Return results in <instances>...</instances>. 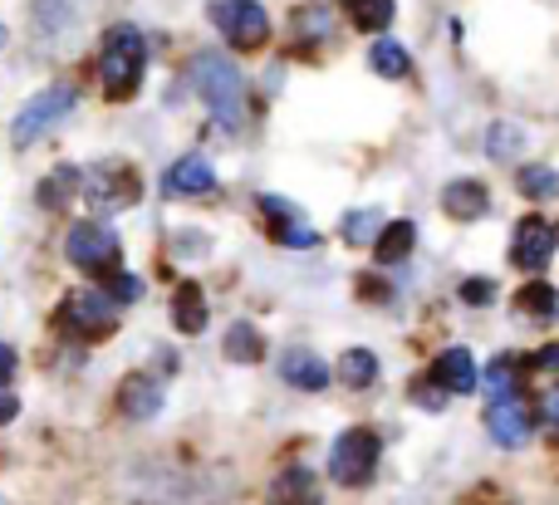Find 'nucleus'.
Instances as JSON below:
<instances>
[{"label":"nucleus","mask_w":559,"mask_h":505,"mask_svg":"<svg viewBox=\"0 0 559 505\" xmlns=\"http://www.w3.org/2000/svg\"><path fill=\"white\" fill-rule=\"evenodd\" d=\"M280 378L299 393H324L329 388V363L309 349H285V359H280Z\"/></svg>","instance_id":"nucleus-14"},{"label":"nucleus","mask_w":559,"mask_h":505,"mask_svg":"<svg viewBox=\"0 0 559 505\" xmlns=\"http://www.w3.org/2000/svg\"><path fill=\"white\" fill-rule=\"evenodd\" d=\"M491 294H496L491 280H466V285H462V300H466V304H491Z\"/></svg>","instance_id":"nucleus-33"},{"label":"nucleus","mask_w":559,"mask_h":505,"mask_svg":"<svg viewBox=\"0 0 559 505\" xmlns=\"http://www.w3.org/2000/svg\"><path fill=\"white\" fill-rule=\"evenodd\" d=\"M515 304H521V314H531V320H555L559 314V290L555 285H545V280H531V285H521Z\"/></svg>","instance_id":"nucleus-21"},{"label":"nucleus","mask_w":559,"mask_h":505,"mask_svg":"<svg viewBox=\"0 0 559 505\" xmlns=\"http://www.w3.org/2000/svg\"><path fill=\"white\" fill-rule=\"evenodd\" d=\"M206 15H212V25L222 29L231 49H261L271 39V15L255 0H212Z\"/></svg>","instance_id":"nucleus-7"},{"label":"nucleus","mask_w":559,"mask_h":505,"mask_svg":"<svg viewBox=\"0 0 559 505\" xmlns=\"http://www.w3.org/2000/svg\"><path fill=\"white\" fill-rule=\"evenodd\" d=\"M521 192L525 196H535V202H550V196H559V172L555 167H525L521 172Z\"/></svg>","instance_id":"nucleus-28"},{"label":"nucleus","mask_w":559,"mask_h":505,"mask_svg":"<svg viewBox=\"0 0 559 505\" xmlns=\"http://www.w3.org/2000/svg\"><path fill=\"white\" fill-rule=\"evenodd\" d=\"M236 481L222 471H173V467H143L128 477V496L138 505H206L222 501Z\"/></svg>","instance_id":"nucleus-1"},{"label":"nucleus","mask_w":559,"mask_h":505,"mask_svg":"<svg viewBox=\"0 0 559 505\" xmlns=\"http://www.w3.org/2000/svg\"><path fill=\"white\" fill-rule=\"evenodd\" d=\"M271 505H324L319 501V481L309 467H285L271 486Z\"/></svg>","instance_id":"nucleus-16"},{"label":"nucleus","mask_w":559,"mask_h":505,"mask_svg":"<svg viewBox=\"0 0 559 505\" xmlns=\"http://www.w3.org/2000/svg\"><path fill=\"white\" fill-rule=\"evenodd\" d=\"M74 187H79V167H55V172L45 177V192H39V202H45L49 212H59V206L74 196Z\"/></svg>","instance_id":"nucleus-26"},{"label":"nucleus","mask_w":559,"mask_h":505,"mask_svg":"<svg viewBox=\"0 0 559 505\" xmlns=\"http://www.w3.org/2000/svg\"><path fill=\"white\" fill-rule=\"evenodd\" d=\"M69 113H74V88H69V84H49L45 94H35L15 113V123H10V137H15V147H29L35 137H45L49 128L64 123Z\"/></svg>","instance_id":"nucleus-6"},{"label":"nucleus","mask_w":559,"mask_h":505,"mask_svg":"<svg viewBox=\"0 0 559 505\" xmlns=\"http://www.w3.org/2000/svg\"><path fill=\"white\" fill-rule=\"evenodd\" d=\"M79 187L84 196L98 206V212H123V206L138 202V172L128 163H94L88 172H79Z\"/></svg>","instance_id":"nucleus-9"},{"label":"nucleus","mask_w":559,"mask_h":505,"mask_svg":"<svg viewBox=\"0 0 559 505\" xmlns=\"http://www.w3.org/2000/svg\"><path fill=\"white\" fill-rule=\"evenodd\" d=\"M10 378H15V349H10V344H0V388H5Z\"/></svg>","instance_id":"nucleus-35"},{"label":"nucleus","mask_w":559,"mask_h":505,"mask_svg":"<svg viewBox=\"0 0 559 505\" xmlns=\"http://www.w3.org/2000/svg\"><path fill=\"white\" fill-rule=\"evenodd\" d=\"M0 45H5V25H0Z\"/></svg>","instance_id":"nucleus-38"},{"label":"nucleus","mask_w":559,"mask_h":505,"mask_svg":"<svg viewBox=\"0 0 559 505\" xmlns=\"http://www.w3.org/2000/svg\"><path fill=\"white\" fill-rule=\"evenodd\" d=\"M15 412H20V398H15L10 388H0V422H10Z\"/></svg>","instance_id":"nucleus-36"},{"label":"nucleus","mask_w":559,"mask_h":505,"mask_svg":"<svg viewBox=\"0 0 559 505\" xmlns=\"http://www.w3.org/2000/svg\"><path fill=\"white\" fill-rule=\"evenodd\" d=\"M521 398V373H515V359H496L486 369V402H506Z\"/></svg>","instance_id":"nucleus-22"},{"label":"nucleus","mask_w":559,"mask_h":505,"mask_svg":"<svg viewBox=\"0 0 559 505\" xmlns=\"http://www.w3.org/2000/svg\"><path fill=\"white\" fill-rule=\"evenodd\" d=\"M540 418H545V422H550V428L559 432V383H555V388L540 398Z\"/></svg>","instance_id":"nucleus-34"},{"label":"nucleus","mask_w":559,"mask_h":505,"mask_svg":"<svg viewBox=\"0 0 559 505\" xmlns=\"http://www.w3.org/2000/svg\"><path fill=\"white\" fill-rule=\"evenodd\" d=\"M143 64H147V39L138 35L133 25H114L104 39V88L108 98H133L138 84H143Z\"/></svg>","instance_id":"nucleus-3"},{"label":"nucleus","mask_w":559,"mask_h":505,"mask_svg":"<svg viewBox=\"0 0 559 505\" xmlns=\"http://www.w3.org/2000/svg\"><path fill=\"white\" fill-rule=\"evenodd\" d=\"M173 324L182 334H202L206 329V294H202V285H177V294H173Z\"/></svg>","instance_id":"nucleus-18"},{"label":"nucleus","mask_w":559,"mask_h":505,"mask_svg":"<svg viewBox=\"0 0 559 505\" xmlns=\"http://www.w3.org/2000/svg\"><path fill=\"white\" fill-rule=\"evenodd\" d=\"M59 329L64 334H74V339H104V334H114L118 329V304L108 300L104 290H74V294H64L59 300Z\"/></svg>","instance_id":"nucleus-5"},{"label":"nucleus","mask_w":559,"mask_h":505,"mask_svg":"<svg viewBox=\"0 0 559 505\" xmlns=\"http://www.w3.org/2000/svg\"><path fill=\"white\" fill-rule=\"evenodd\" d=\"M486 432L501 447H525V437H531V408H525V398L486 402Z\"/></svg>","instance_id":"nucleus-11"},{"label":"nucleus","mask_w":559,"mask_h":505,"mask_svg":"<svg viewBox=\"0 0 559 505\" xmlns=\"http://www.w3.org/2000/svg\"><path fill=\"white\" fill-rule=\"evenodd\" d=\"M338 378L348 383V388H373L378 378V359L368 349H348L344 359H338Z\"/></svg>","instance_id":"nucleus-25"},{"label":"nucleus","mask_w":559,"mask_h":505,"mask_svg":"<svg viewBox=\"0 0 559 505\" xmlns=\"http://www.w3.org/2000/svg\"><path fill=\"white\" fill-rule=\"evenodd\" d=\"M413 398L417 402H423V408H447V388H442V383H437V378H417L413 383Z\"/></svg>","instance_id":"nucleus-32"},{"label":"nucleus","mask_w":559,"mask_h":505,"mask_svg":"<svg viewBox=\"0 0 559 505\" xmlns=\"http://www.w3.org/2000/svg\"><path fill=\"white\" fill-rule=\"evenodd\" d=\"M515 147H525V133L515 123H491V128H486V153H491V157H501V163H506Z\"/></svg>","instance_id":"nucleus-29"},{"label":"nucleus","mask_w":559,"mask_h":505,"mask_svg":"<svg viewBox=\"0 0 559 505\" xmlns=\"http://www.w3.org/2000/svg\"><path fill=\"white\" fill-rule=\"evenodd\" d=\"M417 245V226L413 221H393V226H383L378 231V241H373V255H378V265H397V261H407V251Z\"/></svg>","instance_id":"nucleus-19"},{"label":"nucleus","mask_w":559,"mask_h":505,"mask_svg":"<svg viewBox=\"0 0 559 505\" xmlns=\"http://www.w3.org/2000/svg\"><path fill=\"white\" fill-rule=\"evenodd\" d=\"M486 206H491V192H486V182H472V177H462V182H447L442 187V212L452 216V221H476V216H486Z\"/></svg>","instance_id":"nucleus-15"},{"label":"nucleus","mask_w":559,"mask_h":505,"mask_svg":"<svg viewBox=\"0 0 559 505\" xmlns=\"http://www.w3.org/2000/svg\"><path fill=\"white\" fill-rule=\"evenodd\" d=\"M535 369H559V344H550L545 353H535Z\"/></svg>","instance_id":"nucleus-37"},{"label":"nucleus","mask_w":559,"mask_h":505,"mask_svg":"<svg viewBox=\"0 0 559 505\" xmlns=\"http://www.w3.org/2000/svg\"><path fill=\"white\" fill-rule=\"evenodd\" d=\"M555 226L545 216H521L515 221V236H511V265L515 270H545L555 255Z\"/></svg>","instance_id":"nucleus-10"},{"label":"nucleus","mask_w":559,"mask_h":505,"mask_svg":"<svg viewBox=\"0 0 559 505\" xmlns=\"http://www.w3.org/2000/svg\"><path fill=\"white\" fill-rule=\"evenodd\" d=\"M64 255H69V265H79V270H88V275H114L118 261H123V245H118V236L108 231V226L79 221V226H69V236H64Z\"/></svg>","instance_id":"nucleus-8"},{"label":"nucleus","mask_w":559,"mask_h":505,"mask_svg":"<svg viewBox=\"0 0 559 505\" xmlns=\"http://www.w3.org/2000/svg\"><path fill=\"white\" fill-rule=\"evenodd\" d=\"M118 412L133 422H147L163 412V383L147 378V373H133V378H123V388H118Z\"/></svg>","instance_id":"nucleus-13"},{"label":"nucleus","mask_w":559,"mask_h":505,"mask_svg":"<svg viewBox=\"0 0 559 505\" xmlns=\"http://www.w3.org/2000/svg\"><path fill=\"white\" fill-rule=\"evenodd\" d=\"M344 15L354 29H388L393 25V0H344Z\"/></svg>","instance_id":"nucleus-23"},{"label":"nucleus","mask_w":559,"mask_h":505,"mask_svg":"<svg viewBox=\"0 0 559 505\" xmlns=\"http://www.w3.org/2000/svg\"><path fill=\"white\" fill-rule=\"evenodd\" d=\"M192 88L202 94V104L212 108V118L222 128H241V113H246V84H241V69L231 64L226 55L216 49H202L192 59Z\"/></svg>","instance_id":"nucleus-2"},{"label":"nucleus","mask_w":559,"mask_h":505,"mask_svg":"<svg viewBox=\"0 0 559 505\" xmlns=\"http://www.w3.org/2000/svg\"><path fill=\"white\" fill-rule=\"evenodd\" d=\"M432 378L442 383L447 393H476V383H481V373H476V363H472V353H466V349H447L442 359H437Z\"/></svg>","instance_id":"nucleus-17"},{"label":"nucleus","mask_w":559,"mask_h":505,"mask_svg":"<svg viewBox=\"0 0 559 505\" xmlns=\"http://www.w3.org/2000/svg\"><path fill=\"white\" fill-rule=\"evenodd\" d=\"M378 231H383V216L368 206V212H348L344 216V241L348 245H368V241H378Z\"/></svg>","instance_id":"nucleus-27"},{"label":"nucleus","mask_w":559,"mask_h":505,"mask_svg":"<svg viewBox=\"0 0 559 505\" xmlns=\"http://www.w3.org/2000/svg\"><path fill=\"white\" fill-rule=\"evenodd\" d=\"M378 457H383V442H378V432L368 428H348L334 437V447H329V481L334 486H368L378 471Z\"/></svg>","instance_id":"nucleus-4"},{"label":"nucleus","mask_w":559,"mask_h":505,"mask_svg":"<svg viewBox=\"0 0 559 505\" xmlns=\"http://www.w3.org/2000/svg\"><path fill=\"white\" fill-rule=\"evenodd\" d=\"M0 505H10V501H5V496H0Z\"/></svg>","instance_id":"nucleus-39"},{"label":"nucleus","mask_w":559,"mask_h":505,"mask_svg":"<svg viewBox=\"0 0 559 505\" xmlns=\"http://www.w3.org/2000/svg\"><path fill=\"white\" fill-rule=\"evenodd\" d=\"M261 353H265V339H261V329L255 324H231L226 329V359L231 363H261Z\"/></svg>","instance_id":"nucleus-20"},{"label":"nucleus","mask_w":559,"mask_h":505,"mask_svg":"<svg viewBox=\"0 0 559 505\" xmlns=\"http://www.w3.org/2000/svg\"><path fill=\"white\" fill-rule=\"evenodd\" d=\"M138 294H143V285H138L133 275H123V270L108 275V300L114 304H128V300H138Z\"/></svg>","instance_id":"nucleus-31"},{"label":"nucleus","mask_w":559,"mask_h":505,"mask_svg":"<svg viewBox=\"0 0 559 505\" xmlns=\"http://www.w3.org/2000/svg\"><path fill=\"white\" fill-rule=\"evenodd\" d=\"M295 25H299V35L319 39V35H329V29H334V15H329L324 5H309V10H299V15H295Z\"/></svg>","instance_id":"nucleus-30"},{"label":"nucleus","mask_w":559,"mask_h":505,"mask_svg":"<svg viewBox=\"0 0 559 505\" xmlns=\"http://www.w3.org/2000/svg\"><path fill=\"white\" fill-rule=\"evenodd\" d=\"M212 187H216L212 163H206V157H197V153L177 157V163L163 172V192L167 196H206Z\"/></svg>","instance_id":"nucleus-12"},{"label":"nucleus","mask_w":559,"mask_h":505,"mask_svg":"<svg viewBox=\"0 0 559 505\" xmlns=\"http://www.w3.org/2000/svg\"><path fill=\"white\" fill-rule=\"evenodd\" d=\"M368 64H373V74H383V79H403L407 69H413V59H407L403 45H393V39H378V45L368 49Z\"/></svg>","instance_id":"nucleus-24"}]
</instances>
